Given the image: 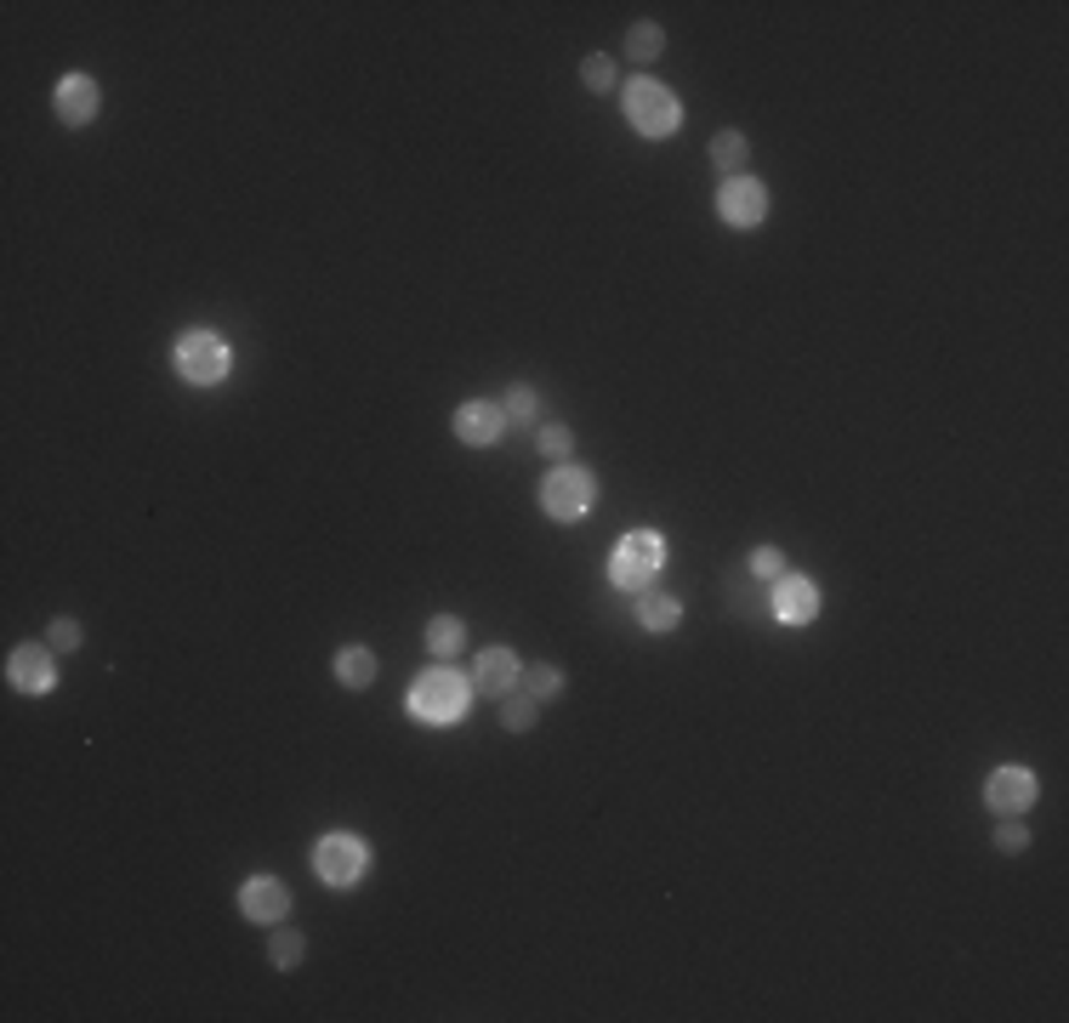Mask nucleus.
Segmentation results:
<instances>
[{"mask_svg": "<svg viewBox=\"0 0 1069 1023\" xmlns=\"http://www.w3.org/2000/svg\"><path fill=\"white\" fill-rule=\"evenodd\" d=\"M592 501H598V472L580 467V461H558L547 472V483H541V507L558 523H580L592 512Z\"/></svg>", "mask_w": 1069, "mask_h": 1023, "instance_id": "nucleus-3", "label": "nucleus"}, {"mask_svg": "<svg viewBox=\"0 0 1069 1023\" xmlns=\"http://www.w3.org/2000/svg\"><path fill=\"white\" fill-rule=\"evenodd\" d=\"M534 711H541V700H534V694H501V728H507V734H529Z\"/></svg>", "mask_w": 1069, "mask_h": 1023, "instance_id": "nucleus-22", "label": "nucleus"}, {"mask_svg": "<svg viewBox=\"0 0 1069 1023\" xmlns=\"http://www.w3.org/2000/svg\"><path fill=\"white\" fill-rule=\"evenodd\" d=\"M313 870H319L324 887H359L370 875V842L353 836V831H330L313 848Z\"/></svg>", "mask_w": 1069, "mask_h": 1023, "instance_id": "nucleus-5", "label": "nucleus"}, {"mask_svg": "<svg viewBox=\"0 0 1069 1023\" xmlns=\"http://www.w3.org/2000/svg\"><path fill=\"white\" fill-rule=\"evenodd\" d=\"M46 643L63 654V649H80V643H86V631H80V620H52V625H46Z\"/></svg>", "mask_w": 1069, "mask_h": 1023, "instance_id": "nucleus-28", "label": "nucleus"}, {"mask_svg": "<svg viewBox=\"0 0 1069 1023\" xmlns=\"http://www.w3.org/2000/svg\"><path fill=\"white\" fill-rule=\"evenodd\" d=\"M717 217H722L728 228H757V222L768 217V188H762L757 177H728V182L717 188Z\"/></svg>", "mask_w": 1069, "mask_h": 1023, "instance_id": "nucleus-7", "label": "nucleus"}, {"mask_svg": "<svg viewBox=\"0 0 1069 1023\" xmlns=\"http://www.w3.org/2000/svg\"><path fill=\"white\" fill-rule=\"evenodd\" d=\"M97 109H103V91H97V80H91V74H63V86H58V120H63V126H91Z\"/></svg>", "mask_w": 1069, "mask_h": 1023, "instance_id": "nucleus-14", "label": "nucleus"}, {"mask_svg": "<svg viewBox=\"0 0 1069 1023\" xmlns=\"http://www.w3.org/2000/svg\"><path fill=\"white\" fill-rule=\"evenodd\" d=\"M501 410H507V421H512V427H534V415H541V393H534L529 381H518V387H507Z\"/></svg>", "mask_w": 1069, "mask_h": 1023, "instance_id": "nucleus-19", "label": "nucleus"}, {"mask_svg": "<svg viewBox=\"0 0 1069 1023\" xmlns=\"http://www.w3.org/2000/svg\"><path fill=\"white\" fill-rule=\"evenodd\" d=\"M52 654H58L52 643H23V649H12V660H7L12 689H18V694H52V689H58V660H52Z\"/></svg>", "mask_w": 1069, "mask_h": 1023, "instance_id": "nucleus-8", "label": "nucleus"}, {"mask_svg": "<svg viewBox=\"0 0 1069 1023\" xmlns=\"http://www.w3.org/2000/svg\"><path fill=\"white\" fill-rule=\"evenodd\" d=\"M773 614H780L786 625H808L819 614V586L808 574H780L773 580Z\"/></svg>", "mask_w": 1069, "mask_h": 1023, "instance_id": "nucleus-12", "label": "nucleus"}, {"mask_svg": "<svg viewBox=\"0 0 1069 1023\" xmlns=\"http://www.w3.org/2000/svg\"><path fill=\"white\" fill-rule=\"evenodd\" d=\"M239 910H246V921H257V927H279L290 915V887L279 875H251V882L239 887Z\"/></svg>", "mask_w": 1069, "mask_h": 1023, "instance_id": "nucleus-9", "label": "nucleus"}, {"mask_svg": "<svg viewBox=\"0 0 1069 1023\" xmlns=\"http://www.w3.org/2000/svg\"><path fill=\"white\" fill-rule=\"evenodd\" d=\"M534 444H541V455H547V461H569V455H575L569 427H541V432H534Z\"/></svg>", "mask_w": 1069, "mask_h": 1023, "instance_id": "nucleus-25", "label": "nucleus"}, {"mask_svg": "<svg viewBox=\"0 0 1069 1023\" xmlns=\"http://www.w3.org/2000/svg\"><path fill=\"white\" fill-rule=\"evenodd\" d=\"M638 620L649 625V631H671L677 620H683V603H677L671 592H638Z\"/></svg>", "mask_w": 1069, "mask_h": 1023, "instance_id": "nucleus-16", "label": "nucleus"}, {"mask_svg": "<svg viewBox=\"0 0 1069 1023\" xmlns=\"http://www.w3.org/2000/svg\"><path fill=\"white\" fill-rule=\"evenodd\" d=\"M666 52V29L660 23H631L626 29V58L631 63H655Z\"/></svg>", "mask_w": 1069, "mask_h": 1023, "instance_id": "nucleus-18", "label": "nucleus"}, {"mask_svg": "<svg viewBox=\"0 0 1069 1023\" xmlns=\"http://www.w3.org/2000/svg\"><path fill=\"white\" fill-rule=\"evenodd\" d=\"M1036 796H1041V785H1036L1030 768H996L990 785H985V802L996 813H1025V808H1036Z\"/></svg>", "mask_w": 1069, "mask_h": 1023, "instance_id": "nucleus-11", "label": "nucleus"}, {"mask_svg": "<svg viewBox=\"0 0 1069 1023\" xmlns=\"http://www.w3.org/2000/svg\"><path fill=\"white\" fill-rule=\"evenodd\" d=\"M620 103H626V120L638 126L643 137H671L677 126H683V103H677V91L660 86V80H631L620 91Z\"/></svg>", "mask_w": 1069, "mask_h": 1023, "instance_id": "nucleus-4", "label": "nucleus"}, {"mask_svg": "<svg viewBox=\"0 0 1069 1023\" xmlns=\"http://www.w3.org/2000/svg\"><path fill=\"white\" fill-rule=\"evenodd\" d=\"M336 676H342L348 689H370V682H376V654H370L364 643L336 649Z\"/></svg>", "mask_w": 1069, "mask_h": 1023, "instance_id": "nucleus-15", "label": "nucleus"}, {"mask_svg": "<svg viewBox=\"0 0 1069 1023\" xmlns=\"http://www.w3.org/2000/svg\"><path fill=\"white\" fill-rule=\"evenodd\" d=\"M996 848H1001V853H1025V848H1030V831L1007 813V824H996Z\"/></svg>", "mask_w": 1069, "mask_h": 1023, "instance_id": "nucleus-29", "label": "nucleus"}, {"mask_svg": "<svg viewBox=\"0 0 1069 1023\" xmlns=\"http://www.w3.org/2000/svg\"><path fill=\"white\" fill-rule=\"evenodd\" d=\"M746 154H751L746 131H717V137H711V166H717V171L746 177Z\"/></svg>", "mask_w": 1069, "mask_h": 1023, "instance_id": "nucleus-17", "label": "nucleus"}, {"mask_svg": "<svg viewBox=\"0 0 1069 1023\" xmlns=\"http://www.w3.org/2000/svg\"><path fill=\"white\" fill-rule=\"evenodd\" d=\"M268 955H273V966H279V972H297V966H302V955H308V939H302V933H290V927H273Z\"/></svg>", "mask_w": 1069, "mask_h": 1023, "instance_id": "nucleus-21", "label": "nucleus"}, {"mask_svg": "<svg viewBox=\"0 0 1069 1023\" xmlns=\"http://www.w3.org/2000/svg\"><path fill=\"white\" fill-rule=\"evenodd\" d=\"M518 654L507 649V643H496V649H483L478 660H472V689H483V694H512L518 689Z\"/></svg>", "mask_w": 1069, "mask_h": 1023, "instance_id": "nucleus-13", "label": "nucleus"}, {"mask_svg": "<svg viewBox=\"0 0 1069 1023\" xmlns=\"http://www.w3.org/2000/svg\"><path fill=\"white\" fill-rule=\"evenodd\" d=\"M507 410L501 404H490V399H472V404H461L456 410V438L461 444H472V450H490V444H501L507 438Z\"/></svg>", "mask_w": 1069, "mask_h": 1023, "instance_id": "nucleus-10", "label": "nucleus"}, {"mask_svg": "<svg viewBox=\"0 0 1069 1023\" xmlns=\"http://www.w3.org/2000/svg\"><path fill=\"white\" fill-rule=\"evenodd\" d=\"M728 592H735V609H740L746 620L762 614V598H757V586H751V574H728Z\"/></svg>", "mask_w": 1069, "mask_h": 1023, "instance_id": "nucleus-27", "label": "nucleus"}, {"mask_svg": "<svg viewBox=\"0 0 1069 1023\" xmlns=\"http://www.w3.org/2000/svg\"><path fill=\"white\" fill-rule=\"evenodd\" d=\"M177 375L182 381H193V387H217V381H228V370H233V353H228V341L217 335V330H188L182 341H177Z\"/></svg>", "mask_w": 1069, "mask_h": 1023, "instance_id": "nucleus-6", "label": "nucleus"}, {"mask_svg": "<svg viewBox=\"0 0 1069 1023\" xmlns=\"http://www.w3.org/2000/svg\"><path fill=\"white\" fill-rule=\"evenodd\" d=\"M518 682H523V689H529L534 700H541V705L563 694V671H558V665H529V671H523Z\"/></svg>", "mask_w": 1069, "mask_h": 1023, "instance_id": "nucleus-23", "label": "nucleus"}, {"mask_svg": "<svg viewBox=\"0 0 1069 1023\" xmlns=\"http://www.w3.org/2000/svg\"><path fill=\"white\" fill-rule=\"evenodd\" d=\"M580 80H587V91H615V58L592 52L587 63H580Z\"/></svg>", "mask_w": 1069, "mask_h": 1023, "instance_id": "nucleus-26", "label": "nucleus"}, {"mask_svg": "<svg viewBox=\"0 0 1069 1023\" xmlns=\"http://www.w3.org/2000/svg\"><path fill=\"white\" fill-rule=\"evenodd\" d=\"M461 643H467V625H461L456 614H439V620L427 625V649L439 654V660H450V654H456Z\"/></svg>", "mask_w": 1069, "mask_h": 1023, "instance_id": "nucleus-20", "label": "nucleus"}, {"mask_svg": "<svg viewBox=\"0 0 1069 1023\" xmlns=\"http://www.w3.org/2000/svg\"><path fill=\"white\" fill-rule=\"evenodd\" d=\"M467 705H472V676H461L450 660L444 665H432V671H421L416 682H410V711L421 716V722H461L467 716Z\"/></svg>", "mask_w": 1069, "mask_h": 1023, "instance_id": "nucleus-1", "label": "nucleus"}, {"mask_svg": "<svg viewBox=\"0 0 1069 1023\" xmlns=\"http://www.w3.org/2000/svg\"><path fill=\"white\" fill-rule=\"evenodd\" d=\"M660 563H666V541L655 529H631V534H620L615 541V552H609V580L620 592H649L655 586V574H660Z\"/></svg>", "mask_w": 1069, "mask_h": 1023, "instance_id": "nucleus-2", "label": "nucleus"}, {"mask_svg": "<svg viewBox=\"0 0 1069 1023\" xmlns=\"http://www.w3.org/2000/svg\"><path fill=\"white\" fill-rule=\"evenodd\" d=\"M746 574H751V580H780V574H786V552H780V546H757V552L746 558Z\"/></svg>", "mask_w": 1069, "mask_h": 1023, "instance_id": "nucleus-24", "label": "nucleus"}]
</instances>
